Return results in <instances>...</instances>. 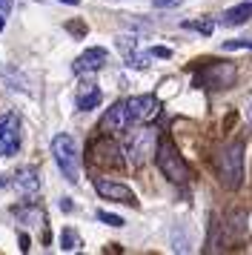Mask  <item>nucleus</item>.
Returning <instances> with one entry per match:
<instances>
[{"instance_id":"nucleus-1","label":"nucleus","mask_w":252,"mask_h":255,"mask_svg":"<svg viewBox=\"0 0 252 255\" xmlns=\"http://www.w3.org/2000/svg\"><path fill=\"white\" fill-rule=\"evenodd\" d=\"M215 169H218V181L224 189H238L244 181V143L235 140L215 155Z\"/></svg>"},{"instance_id":"nucleus-2","label":"nucleus","mask_w":252,"mask_h":255,"mask_svg":"<svg viewBox=\"0 0 252 255\" xmlns=\"http://www.w3.org/2000/svg\"><path fill=\"white\" fill-rule=\"evenodd\" d=\"M155 161H158V169L163 172L166 181H172V184H186V181H189V166H186L183 155L178 152V146H175L169 138L158 140Z\"/></svg>"},{"instance_id":"nucleus-3","label":"nucleus","mask_w":252,"mask_h":255,"mask_svg":"<svg viewBox=\"0 0 252 255\" xmlns=\"http://www.w3.org/2000/svg\"><path fill=\"white\" fill-rule=\"evenodd\" d=\"M52 155H55V163L60 166V172L69 184H78L80 181V152L75 138H69L66 132H60L52 138Z\"/></svg>"},{"instance_id":"nucleus-4","label":"nucleus","mask_w":252,"mask_h":255,"mask_svg":"<svg viewBox=\"0 0 252 255\" xmlns=\"http://www.w3.org/2000/svg\"><path fill=\"white\" fill-rule=\"evenodd\" d=\"M129 132V129H126ZM155 149H158V135H155V129H132L129 135H126V143H124V155L129 158L132 166H143L146 161L155 158Z\"/></svg>"},{"instance_id":"nucleus-5","label":"nucleus","mask_w":252,"mask_h":255,"mask_svg":"<svg viewBox=\"0 0 252 255\" xmlns=\"http://www.w3.org/2000/svg\"><path fill=\"white\" fill-rule=\"evenodd\" d=\"M235 75H238V69L232 63L215 60V63H206L204 69L195 75V83L204 86V89H229L235 83Z\"/></svg>"},{"instance_id":"nucleus-6","label":"nucleus","mask_w":252,"mask_h":255,"mask_svg":"<svg viewBox=\"0 0 252 255\" xmlns=\"http://www.w3.org/2000/svg\"><path fill=\"white\" fill-rule=\"evenodd\" d=\"M126 112H129V121L132 124H149L155 121L160 112V101L155 95H135L126 101Z\"/></svg>"},{"instance_id":"nucleus-7","label":"nucleus","mask_w":252,"mask_h":255,"mask_svg":"<svg viewBox=\"0 0 252 255\" xmlns=\"http://www.w3.org/2000/svg\"><path fill=\"white\" fill-rule=\"evenodd\" d=\"M17 149H20V118H0V158H11L17 155Z\"/></svg>"},{"instance_id":"nucleus-8","label":"nucleus","mask_w":252,"mask_h":255,"mask_svg":"<svg viewBox=\"0 0 252 255\" xmlns=\"http://www.w3.org/2000/svg\"><path fill=\"white\" fill-rule=\"evenodd\" d=\"M95 192L106 201H121L126 207H137V195L129 189L126 184L121 181H109V178H101V181H95Z\"/></svg>"},{"instance_id":"nucleus-9","label":"nucleus","mask_w":252,"mask_h":255,"mask_svg":"<svg viewBox=\"0 0 252 255\" xmlns=\"http://www.w3.org/2000/svg\"><path fill=\"white\" fill-rule=\"evenodd\" d=\"M101 129L106 135H121L126 129H132V121H129V112H126V101H118L106 109V115L101 121Z\"/></svg>"},{"instance_id":"nucleus-10","label":"nucleus","mask_w":252,"mask_h":255,"mask_svg":"<svg viewBox=\"0 0 252 255\" xmlns=\"http://www.w3.org/2000/svg\"><path fill=\"white\" fill-rule=\"evenodd\" d=\"M92 152H95V163L101 166H121L124 163V155H121V146L115 143L109 135H103L92 143Z\"/></svg>"},{"instance_id":"nucleus-11","label":"nucleus","mask_w":252,"mask_h":255,"mask_svg":"<svg viewBox=\"0 0 252 255\" xmlns=\"http://www.w3.org/2000/svg\"><path fill=\"white\" fill-rule=\"evenodd\" d=\"M109 60V52L101 46H92L86 49L83 55H78L75 58V63H72V69H75V75H89V72H98L103 69V63Z\"/></svg>"},{"instance_id":"nucleus-12","label":"nucleus","mask_w":252,"mask_h":255,"mask_svg":"<svg viewBox=\"0 0 252 255\" xmlns=\"http://www.w3.org/2000/svg\"><path fill=\"white\" fill-rule=\"evenodd\" d=\"M14 189L20 192L23 198H37V192H40V178H37V169H20L17 172V178H14Z\"/></svg>"},{"instance_id":"nucleus-13","label":"nucleus","mask_w":252,"mask_h":255,"mask_svg":"<svg viewBox=\"0 0 252 255\" xmlns=\"http://www.w3.org/2000/svg\"><path fill=\"white\" fill-rule=\"evenodd\" d=\"M101 101H103V95H101V89H98L95 83L92 81L80 83L78 98H75V106H78L80 112H89V109H95V106H101Z\"/></svg>"},{"instance_id":"nucleus-14","label":"nucleus","mask_w":252,"mask_h":255,"mask_svg":"<svg viewBox=\"0 0 252 255\" xmlns=\"http://www.w3.org/2000/svg\"><path fill=\"white\" fill-rule=\"evenodd\" d=\"M252 17V0L250 3H238V6H232L224 12V23L227 26H238V23H247Z\"/></svg>"},{"instance_id":"nucleus-15","label":"nucleus","mask_w":252,"mask_h":255,"mask_svg":"<svg viewBox=\"0 0 252 255\" xmlns=\"http://www.w3.org/2000/svg\"><path fill=\"white\" fill-rule=\"evenodd\" d=\"M60 250L63 253H80L83 250V241H80V235L72 227H66V230L60 232Z\"/></svg>"},{"instance_id":"nucleus-16","label":"nucleus","mask_w":252,"mask_h":255,"mask_svg":"<svg viewBox=\"0 0 252 255\" xmlns=\"http://www.w3.org/2000/svg\"><path fill=\"white\" fill-rule=\"evenodd\" d=\"M115 46H118V52L124 55V60H129V58L137 52V37H135V35H118Z\"/></svg>"},{"instance_id":"nucleus-17","label":"nucleus","mask_w":252,"mask_h":255,"mask_svg":"<svg viewBox=\"0 0 252 255\" xmlns=\"http://www.w3.org/2000/svg\"><path fill=\"white\" fill-rule=\"evenodd\" d=\"M172 250L175 253H192V238L183 235V227H175L172 230Z\"/></svg>"},{"instance_id":"nucleus-18","label":"nucleus","mask_w":252,"mask_h":255,"mask_svg":"<svg viewBox=\"0 0 252 255\" xmlns=\"http://www.w3.org/2000/svg\"><path fill=\"white\" fill-rule=\"evenodd\" d=\"M23 221H29L32 227H43L46 224V215H43V209H37V207H29V209H20L17 212Z\"/></svg>"},{"instance_id":"nucleus-19","label":"nucleus","mask_w":252,"mask_h":255,"mask_svg":"<svg viewBox=\"0 0 252 255\" xmlns=\"http://www.w3.org/2000/svg\"><path fill=\"white\" fill-rule=\"evenodd\" d=\"M183 29H192V32H201V35H212L215 23L212 20H183Z\"/></svg>"},{"instance_id":"nucleus-20","label":"nucleus","mask_w":252,"mask_h":255,"mask_svg":"<svg viewBox=\"0 0 252 255\" xmlns=\"http://www.w3.org/2000/svg\"><path fill=\"white\" fill-rule=\"evenodd\" d=\"M224 49H227V52H238V49H250V52H252V37H238V40H227V43H224Z\"/></svg>"},{"instance_id":"nucleus-21","label":"nucleus","mask_w":252,"mask_h":255,"mask_svg":"<svg viewBox=\"0 0 252 255\" xmlns=\"http://www.w3.org/2000/svg\"><path fill=\"white\" fill-rule=\"evenodd\" d=\"M98 221H103V224H109V227H124L126 221L121 218V215H112V212H98Z\"/></svg>"},{"instance_id":"nucleus-22","label":"nucleus","mask_w":252,"mask_h":255,"mask_svg":"<svg viewBox=\"0 0 252 255\" xmlns=\"http://www.w3.org/2000/svg\"><path fill=\"white\" fill-rule=\"evenodd\" d=\"M149 58H172V49H166V46H155L152 52H149Z\"/></svg>"},{"instance_id":"nucleus-23","label":"nucleus","mask_w":252,"mask_h":255,"mask_svg":"<svg viewBox=\"0 0 252 255\" xmlns=\"http://www.w3.org/2000/svg\"><path fill=\"white\" fill-rule=\"evenodd\" d=\"M183 0H155V9H175V6H181Z\"/></svg>"},{"instance_id":"nucleus-24","label":"nucleus","mask_w":252,"mask_h":255,"mask_svg":"<svg viewBox=\"0 0 252 255\" xmlns=\"http://www.w3.org/2000/svg\"><path fill=\"white\" fill-rule=\"evenodd\" d=\"M66 29L72 32V35H78V37L86 35V26H83V23H66Z\"/></svg>"},{"instance_id":"nucleus-25","label":"nucleus","mask_w":252,"mask_h":255,"mask_svg":"<svg viewBox=\"0 0 252 255\" xmlns=\"http://www.w3.org/2000/svg\"><path fill=\"white\" fill-rule=\"evenodd\" d=\"M0 75H11V66H0ZM14 89H23V92H26V86H23L17 78H14Z\"/></svg>"},{"instance_id":"nucleus-26","label":"nucleus","mask_w":252,"mask_h":255,"mask_svg":"<svg viewBox=\"0 0 252 255\" xmlns=\"http://www.w3.org/2000/svg\"><path fill=\"white\" fill-rule=\"evenodd\" d=\"M17 241H20V253H29V250H32V241H29L23 232H20V238H17Z\"/></svg>"},{"instance_id":"nucleus-27","label":"nucleus","mask_w":252,"mask_h":255,"mask_svg":"<svg viewBox=\"0 0 252 255\" xmlns=\"http://www.w3.org/2000/svg\"><path fill=\"white\" fill-rule=\"evenodd\" d=\"M11 6H14L11 0H0V12H3V14H9V12H11Z\"/></svg>"},{"instance_id":"nucleus-28","label":"nucleus","mask_w":252,"mask_h":255,"mask_svg":"<svg viewBox=\"0 0 252 255\" xmlns=\"http://www.w3.org/2000/svg\"><path fill=\"white\" fill-rule=\"evenodd\" d=\"M247 121H250V124H252V101H250V104H247Z\"/></svg>"},{"instance_id":"nucleus-29","label":"nucleus","mask_w":252,"mask_h":255,"mask_svg":"<svg viewBox=\"0 0 252 255\" xmlns=\"http://www.w3.org/2000/svg\"><path fill=\"white\" fill-rule=\"evenodd\" d=\"M3 29H6V14L0 12V32H3Z\"/></svg>"},{"instance_id":"nucleus-30","label":"nucleus","mask_w":252,"mask_h":255,"mask_svg":"<svg viewBox=\"0 0 252 255\" xmlns=\"http://www.w3.org/2000/svg\"><path fill=\"white\" fill-rule=\"evenodd\" d=\"M60 3H66V6H80V0H60Z\"/></svg>"}]
</instances>
